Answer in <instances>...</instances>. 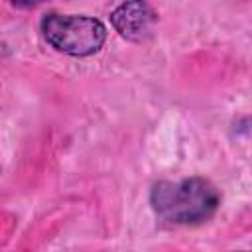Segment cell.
I'll use <instances>...</instances> for the list:
<instances>
[{"label":"cell","mask_w":252,"mask_h":252,"mask_svg":"<svg viewBox=\"0 0 252 252\" xmlns=\"http://www.w3.org/2000/svg\"><path fill=\"white\" fill-rule=\"evenodd\" d=\"M41 32L51 47L75 57L96 53L106 39L102 22L89 16L47 14L41 20Z\"/></svg>","instance_id":"cell-2"},{"label":"cell","mask_w":252,"mask_h":252,"mask_svg":"<svg viewBox=\"0 0 252 252\" xmlns=\"http://www.w3.org/2000/svg\"><path fill=\"white\" fill-rule=\"evenodd\" d=\"M43 0H14V6H20V8H30V6H35Z\"/></svg>","instance_id":"cell-4"},{"label":"cell","mask_w":252,"mask_h":252,"mask_svg":"<svg viewBox=\"0 0 252 252\" xmlns=\"http://www.w3.org/2000/svg\"><path fill=\"white\" fill-rule=\"evenodd\" d=\"M217 187L203 177L181 181H159L152 189L154 211L169 222L195 224L213 217L219 207Z\"/></svg>","instance_id":"cell-1"},{"label":"cell","mask_w":252,"mask_h":252,"mask_svg":"<svg viewBox=\"0 0 252 252\" xmlns=\"http://www.w3.org/2000/svg\"><path fill=\"white\" fill-rule=\"evenodd\" d=\"M156 12L144 0H128L110 14L114 30L122 37L132 41H142L144 37H148L156 24Z\"/></svg>","instance_id":"cell-3"}]
</instances>
